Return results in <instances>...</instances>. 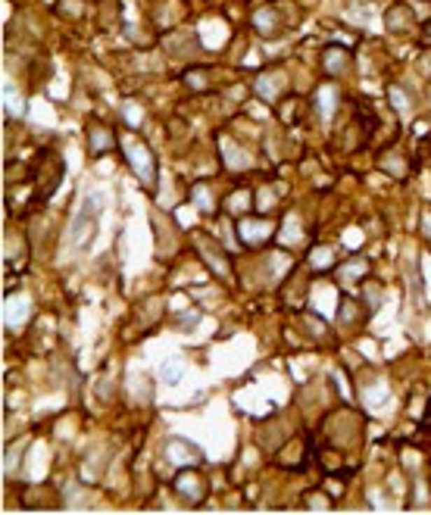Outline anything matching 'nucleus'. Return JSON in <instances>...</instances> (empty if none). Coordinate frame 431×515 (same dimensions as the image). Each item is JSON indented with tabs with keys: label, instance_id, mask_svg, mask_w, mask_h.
Masks as SVG:
<instances>
[{
	"label": "nucleus",
	"instance_id": "nucleus-1",
	"mask_svg": "<svg viewBox=\"0 0 431 515\" xmlns=\"http://www.w3.org/2000/svg\"><path fill=\"white\" fill-rule=\"evenodd\" d=\"M100 210H104V200H100L97 191H91L82 200V206L76 210L69 225V234H66V247L76 253H87L97 238V222H100Z\"/></svg>",
	"mask_w": 431,
	"mask_h": 515
},
{
	"label": "nucleus",
	"instance_id": "nucleus-2",
	"mask_svg": "<svg viewBox=\"0 0 431 515\" xmlns=\"http://www.w3.org/2000/svg\"><path fill=\"white\" fill-rule=\"evenodd\" d=\"M122 150H125V157H129V163L134 166V172H138L141 182H144L147 187L157 184V163H153V153L147 150L144 144H138L134 138L122 140Z\"/></svg>",
	"mask_w": 431,
	"mask_h": 515
},
{
	"label": "nucleus",
	"instance_id": "nucleus-3",
	"mask_svg": "<svg viewBox=\"0 0 431 515\" xmlns=\"http://www.w3.org/2000/svg\"><path fill=\"white\" fill-rule=\"evenodd\" d=\"M347 66H350V53L344 47H325V50H322V72H325V75H332V78L344 75Z\"/></svg>",
	"mask_w": 431,
	"mask_h": 515
},
{
	"label": "nucleus",
	"instance_id": "nucleus-4",
	"mask_svg": "<svg viewBox=\"0 0 431 515\" xmlns=\"http://www.w3.org/2000/svg\"><path fill=\"white\" fill-rule=\"evenodd\" d=\"M238 231H241V240H244V244H262V240L272 238V225L262 222V219H250V222L244 219V222L238 225Z\"/></svg>",
	"mask_w": 431,
	"mask_h": 515
},
{
	"label": "nucleus",
	"instance_id": "nucleus-5",
	"mask_svg": "<svg viewBox=\"0 0 431 515\" xmlns=\"http://www.w3.org/2000/svg\"><path fill=\"white\" fill-rule=\"evenodd\" d=\"M175 491L185 493L188 500H200V497H204V481L197 478V472L185 468V472L175 474Z\"/></svg>",
	"mask_w": 431,
	"mask_h": 515
},
{
	"label": "nucleus",
	"instance_id": "nucleus-6",
	"mask_svg": "<svg viewBox=\"0 0 431 515\" xmlns=\"http://www.w3.org/2000/svg\"><path fill=\"white\" fill-rule=\"evenodd\" d=\"M253 29H257V35H262V38H275L281 31L278 13H272L269 6H266V10H260V13H253Z\"/></svg>",
	"mask_w": 431,
	"mask_h": 515
},
{
	"label": "nucleus",
	"instance_id": "nucleus-7",
	"mask_svg": "<svg viewBox=\"0 0 431 515\" xmlns=\"http://www.w3.org/2000/svg\"><path fill=\"white\" fill-rule=\"evenodd\" d=\"M113 144H116V140H113V135L106 131V125L94 122L91 129H87V147H91V153H97V157L100 153H110Z\"/></svg>",
	"mask_w": 431,
	"mask_h": 515
},
{
	"label": "nucleus",
	"instance_id": "nucleus-8",
	"mask_svg": "<svg viewBox=\"0 0 431 515\" xmlns=\"http://www.w3.org/2000/svg\"><path fill=\"white\" fill-rule=\"evenodd\" d=\"M166 456H169L172 463H200V450L181 437L169 440V453H166Z\"/></svg>",
	"mask_w": 431,
	"mask_h": 515
},
{
	"label": "nucleus",
	"instance_id": "nucleus-9",
	"mask_svg": "<svg viewBox=\"0 0 431 515\" xmlns=\"http://www.w3.org/2000/svg\"><path fill=\"white\" fill-rule=\"evenodd\" d=\"M257 91H260L266 100H275L281 91H285V75H281V72H266V75H260Z\"/></svg>",
	"mask_w": 431,
	"mask_h": 515
},
{
	"label": "nucleus",
	"instance_id": "nucleus-10",
	"mask_svg": "<svg viewBox=\"0 0 431 515\" xmlns=\"http://www.w3.org/2000/svg\"><path fill=\"white\" fill-rule=\"evenodd\" d=\"M366 269H369V266H366V259L353 256V259H350V263H344V266H341V269H338V281H341V284H356V281H360L362 275H366Z\"/></svg>",
	"mask_w": 431,
	"mask_h": 515
},
{
	"label": "nucleus",
	"instance_id": "nucleus-11",
	"mask_svg": "<svg viewBox=\"0 0 431 515\" xmlns=\"http://www.w3.org/2000/svg\"><path fill=\"white\" fill-rule=\"evenodd\" d=\"M200 247H204V250H200V253H204V259L213 266L216 272H219V275H232V269H228V263H225V259H219V256H216V253H213L216 247H210V244H206V240H200Z\"/></svg>",
	"mask_w": 431,
	"mask_h": 515
},
{
	"label": "nucleus",
	"instance_id": "nucleus-12",
	"mask_svg": "<svg viewBox=\"0 0 431 515\" xmlns=\"http://www.w3.org/2000/svg\"><path fill=\"white\" fill-rule=\"evenodd\" d=\"M3 106H6V113H10V116H19L22 119V113H25V103H19V97H16V91H13V85H6L3 88Z\"/></svg>",
	"mask_w": 431,
	"mask_h": 515
},
{
	"label": "nucleus",
	"instance_id": "nucleus-13",
	"mask_svg": "<svg viewBox=\"0 0 431 515\" xmlns=\"http://www.w3.org/2000/svg\"><path fill=\"white\" fill-rule=\"evenodd\" d=\"M122 116H125V122H129V129H141V106L138 103H132V100H125L122 103Z\"/></svg>",
	"mask_w": 431,
	"mask_h": 515
},
{
	"label": "nucleus",
	"instance_id": "nucleus-14",
	"mask_svg": "<svg viewBox=\"0 0 431 515\" xmlns=\"http://www.w3.org/2000/svg\"><path fill=\"white\" fill-rule=\"evenodd\" d=\"M319 113H322V119H332V113H334V91L332 88L319 91Z\"/></svg>",
	"mask_w": 431,
	"mask_h": 515
},
{
	"label": "nucleus",
	"instance_id": "nucleus-15",
	"mask_svg": "<svg viewBox=\"0 0 431 515\" xmlns=\"http://www.w3.org/2000/svg\"><path fill=\"white\" fill-rule=\"evenodd\" d=\"M191 197H194V203H197L204 212H210V210H213V203H210V191H206L204 184H200V187H194V191H191Z\"/></svg>",
	"mask_w": 431,
	"mask_h": 515
},
{
	"label": "nucleus",
	"instance_id": "nucleus-16",
	"mask_svg": "<svg viewBox=\"0 0 431 515\" xmlns=\"http://www.w3.org/2000/svg\"><path fill=\"white\" fill-rule=\"evenodd\" d=\"M407 19H409L407 10H390L388 13V29H407V25H403Z\"/></svg>",
	"mask_w": 431,
	"mask_h": 515
},
{
	"label": "nucleus",
	"instance_id": "nucleus-17",
	"mask_svg": "<svg viewBox=\"0 0 431 515\" xmlns=\"http://www.w3.org/2000/svg\"><path fill=\"white\" fill-rule=\"evenodd\" d=\"M366 297H369V300H366V303H369V306H372V310H375V306H379V303H381V300H379V297H381V291H379V287H372V284H366Z\"/></svg>",
	"mask_w": 431,
	"mask_h": 515
},
{
	"label": "nucleus",
	"instance_id": "nucleus-18",
	"mask_svg": "<svg viewBox=\"0 0 431 515\" xmlns=\"http://www.w3.org/2000/svg\"><path fill=\"white\" fill-rule=\"evenodd\" d=\"M425 234L431 238V212H425Z\"/></svg>",
	"mask_w": 431,
	"mask_h": 515
},
{
	"label": "nucleus",
	"instance_id": "nucleus-19",
	"mask_svg": "<svg viewBox=\"0 0 431 515\" xmlns=\"http://www.w3.org/2000/svg\"><path fill=\"white\" fill-rule=\"evenodd\" d=\"M425 41L431 44V25H428V29H425Z\"/></svg>",
	"mask_w": 431,
	"mask_h": 515
}]
</instances>
